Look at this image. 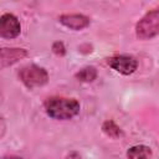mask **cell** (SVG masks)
<instances>
[{
  "label": "cell",
  "mask_w": 159,
  "mask_h": 159,
  "mask_svg": "<svg viewBox=\"0 0 159 159\" xmlns=\"http://www.w3.org/2000/svg\"><path fill=\"white\" fill-rule=\"evenodd\" d=\"M80 103L75 98L51 97L45 102V111L48 117L57 120H67L80 113Z\"/></svg>",
  "instance_id": "obj_1"
},
{
  "label": "cell",
  "mask_w": 159,
  "mask_h": 159,
  "mask_svg": "<svg viewBox=\"0 0 159 159\" xmlns=\"http://www.w3.org/2000/svg\"><path fill=\"white\" fill-rule=\"evenodd\" d=\"M159 35V6L148 11L135 25V36L139 40H150Z\"/></svg>",
  "instance_id": "obj_2"
},
{
  "label": "cell",
  "mask_w": 159,
  "mask_h": 159,
  "mask_svg": "<svg viewBox=\"0 0 159 159\" xmlns=\"http://www.w3.org/2000/svg\"><path fill=\"white\" fill-rule=\"evenodd\" d=\"M19 78L27 88L32 89L35 87L46 84L48 81V73L43 67L37 65H27L19 71Z\"/></svg>",
  "instance_id": "obj_3"
},
{
  "label": "cell",
  "mask_w": 159,
  "mask_h": 159,
  "mask_svg": "<svg viewBox=\"0 0 159 159\" xmlns=\"http://www.w3.org/2000/svg\"><path fill=\"white\" fill-rule=\"evenodd\" d=\"M107 63L111 68L117 71L120 75L129 76L134 73L138 68V61L130 55H116L107 60Z\"/></svg>",
  "instance_id": "obj_4"
},
{
  "label": "cell",
  "mask_w": 159,
  "mask_h": 159,
  "mask_svg": "<svg viewBox=\"0 0 159 159\" xmlns=\"http://www.w3.org/2000/svg\"><path fill=\"white\" fill-rule=\"evenodd\" d=\"M21 32V25L19 19L12 14H4L0 17V36L2 39H15Z\"/></svg>",
  "instance_id": "obj_5"
},
{
  "label": "cell",
  "mask_w": 159,
  "mask_h": 159,
  "mask_svg": "<svg viewBox=\"0 0 159 159\" xmlns=\"http://www.w3.org/2000/svg\"><path fill=\"white\" fill-rule=\"evenodd\" d=\"M27 51L25 48H17V47H12V48H7V47H2L1 52H0V67L4 70L16 62H19L20 60L27 57Z\"/></svg>",
  "instance_id": "obj_6"
},
{
  "label": "cell",
  "mask_w": 159,
  "mask_h": 159,
  "mask_svg": "<svg viewBox=\"0 0 159 159\" xmlns=\"http://www.w3.org/2000/svg\"><path fill=\"white\" fill-rule=\"evenodd\" d=\"M58 21L71 29V30H75V31H80V30H83L86 29L87 26H89V17L82 15V14H63L58 17Z\"/></svg>",
  "instance_id": "obj_7"
},
{
  "label": "cell",
  "mask_w": 159,
  "mask_h": 159,
  "mask_svg": "<svg viewBox=\"0 0 159 159\" xmlns=\"http://www.w3.org/2000/svg\"><path fill=\"white\" fill-rule=\"evenodd\" d=\"M153 155L150 147L139 144L133 145L127 150V158L128 159H150Z\"/></svg>",
  "instance_id": "obj_8"
},
{
  "label": "cell",
  "mask_w": 159,
  "mask_h": 159,
  "mask_svg": "<svg viewBox=\"0 0 159 159\" xmlns=\"http://www.w3.org/2000/svg\"><path fill=\"white\" fill-rule=\"evenodd\" d=\"M75 77H76L78 81H81V82H86V83L93 82V81L97 78V70H96V67H93V66H86V67H83L82 70H80V71L75 75Z\"/></svg>",
  "instance_id": "obj_9"
},
{
  "label": "cell",
  "mask_w": 159,
  "mask_h": 159,
  "mask_svg": "<svg viewBox=\"0 0 159 159\" xmlns=\"http://www.w3.org/2000/svg\"><path fill=\"white\" fill-rule=\"evenodd\" d=\"M102 130L104 132V134H107L108 137L114 138V139L120 138V137L124 135V133H123V130L120 129V127L117 125L116 122H113V120H111V119L103 122V124H102Z\"/></svg>",
  "instance_id": "obj_10"
},
{
  "label": "cell",
  "mask_w": 159,
  "mask_h": 159,
  "mask_svg": "<svg viewBox=\"0 0 159 159\" xmlns=\"http://www.w3.org/2000/svg\"><path fill=\"white\" fill-rule=\"evenodd\" d=\"M52 51H53V53L57 55V56H65V53H66V47H65L63 42L56 41V42L52 43Z\"/></svg>",
  "instance_id": "obj_11"
},
{
  "label": "cell",
  "mask_w": 159,
  "mask_h": 159,
  "mask_svg": "<svg viewBox=\"0 0 159 159\" xmlns=\"http://www.w3.org/2000/svg\"><path fill=\"white\" fill-rule=\"evenodd\" d=\"M2 159H21V158H17V157H5Z\"/></svg>",
  "instance_id": "obj_12"
}]
</instances>
